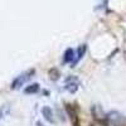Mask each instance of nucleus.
Wrapping results in <instances>:
<instances>
[{
  "instance_id": "7ed1b4c3",
  "label": "nucleus",
  "mask_w": 126,
  "mask_h": 126,
  "mask_svg": "<svg viewBox=\"0 0 126 126\" xmlns=\"http://www.w3.org/2000/svg\"><path fill=\"white\" fill-rule=\"evenodd\" d=\"M107 116L112 126H126V116L120 111H110L107 112Z\"/></svg>"
},
{
  "instance_id": "f257e3e1",
  "label": "nucleus",
  "mask_w": 126,
  "mask_h": 126,
  "mask_svg": "<svg viewBox=\"0 0 126 126\" xmlns=\"http://www.w3.org/2000/svg\"><path fill=\"white\" fill-rule=\"evenodd\" d=\"M91 115L93 121L100 126H110V121H109V116L107 113L102 110V107L100 105H92L91 107Z\"/></svg>"
},
{
  "instance_id": "f03ea898",
  "label": "nucleus",
  "mask_w": 126,
  "mask_h": 126,
  "mask_svg": "<svg viewBox=\"0 0 126 126\" xmlns=\"http://www.w3.org/2000/svg\"><path fill=\"white\" fill-rule=\"evenodd\" d=\"M34 75H35V69H34V68H30V69L24 71L23 73L18 75V76L13 79L12 85H10V88H12V90H19V88H22L28 81H30V78L33 77Z\"/></svg>"
},
{
  "instance_id": "20e7f679",
  "label": "nucleus",
  "mask_w": 126,
  "mask_h": 126,
  "mask_svg": "<svg viewBox=\"0 0 126 126\" xmlns=\"http://www.w3.org/2000/svg\"><path fill=\"white\" fill-rule=\"evenodd\" d=\"M81 86V81L76 77V76H68L67 78H64V90L73 94V93H76L78 91Z\"/></svg>"
},
{
  "instance_id": "1a4fd4ad",
  "label": "nucleus",
  "mask_w": 126,
  "mask_h": 126,
  "mask_svg": "<svg viewBox=\"0 0 126 126\" xmlns=\"http://www.w3.org/2000/svg\"><path fill=\"white\" fill-rule=\"evenodd\" d=\"M61 78V73L57 68H50L49 69V79L50 81H57Z\"/></svg>"
},
{
  "instance_id": "39448f33",
  "label": "nucleus",
  "mask_w": 126,
  "mask_h": 126,
  "mask_svg": "<svg viewBox=\"0 0 126 126\" xmlns=\"http://www.w3.org/2000/svg\"><path fill=\"white\" fill-rule=\"evenodd\" d=\"M42 112V116L43 119L48 122V124H56V119H54V113H53V110H52L49 106H43L40 110Z\"/></svg>"
},
{
  "instance_id": "f8f14e48",
  "label": "nucleus",
  "mask_w": 126,
  "mask_h": 126,
  "mask_svg": "<svg viewBox=\"0 0 126 126\" xmlns=\"http://www.w3.org/2000/svg\"><path fill=\"white\" fill-rule=\"evenodd\" d=\"M35 126H46V125L42 122V121H37V122H35Z\"/></svg>"
},
{
  "instance_id": "6e6552de",
  "label": "nucleus",
  "mask_w": 126,
  "mask_h": 126,
  "mask_svg": "<svg viewBox=\"0 0 126 126\" xmlns=\"http://www.w3.org/2000/svg\"><path fill=\"white\" fill-rule=\"evenodd\" d=\"M40 91V86H39V83H37V82H34V83H32V85H29V86H27L25 88H24V93L25 94H35V93H38Z\"/></svg>"
},
{
  "instance_id": "9b49d317",
  "label": "nucleus",
  "mask_w": 126,
  "mask_h": 126,
  "mask_svg": "<svg viewBox=\"0 0 126 126\" xmlns=\"http://www.w3.org/2000/svg\"><path fill=\"white\" fill-rule=\"evenodd\" d=\"M72 126H81V120H79V117L72 120Z\"/></svg>"
},
{
  "instance_id": "0eeeda50",
  "label": "nucleus",
  "mask_w": 126,
  "mask_h": 126,
  "mask_svg": "<svg viewBox=\"0 0 126 126\" xmlns=\"http://www.w3.org/2000/svg\"><path fill=\"white\" fill-rule=\"evenodd\" d=\"M86 49H87V46H86V44H81V46L78 47V49L76 50V59H75V62L72 63L71 67H76V64L83 58V56H85Z\"/></svg>"
},
{
  "instance_id": "423d86ee",
  "label": "nucleus",
  "mask_w": 126,
  "mask_h": 126,
  "mask_svg": "<svg viewBox=\"0 0 126 126\" xmlns=\"http://www.w3.org/2000/svg\"><path fill=\"white\" fill-rule=\"evenodd\" d=\"M76 59V50L73 48H67L63 53V63L64 64H72Z\"/></svg>"
},
{
  "instance_id": "ddd939ff",
  "label": "nucleus",
  "mask_w": 126,
  "mask_h": 126,
  "mask_svg": "<svg viewBox=\"0 0 126 126\" xmlns=\"http://www.w3.org/2000/svg\"><path fill=\"white\" fill-rule=\"evenodd\" d=\"M90 126H92V125H90Z\"/></svg>"
},
{
  "instance_id": "9d476101",
  "label": "nucleus",
  "mask_w": 126,
  "mask_h": 126,
  "mask_svg": "<svg viewBox=\"0 0 126 126\" xmlns=\"http://www.w3.org/2000/svg\"><path fill=\"white\" fill-rule=\"evenodd\" d=\"M9 111H10L9 105H3V106L0 107V120L4 119V117L6 116V115L9 113Z\"/></svg>"
}]
</instances>
